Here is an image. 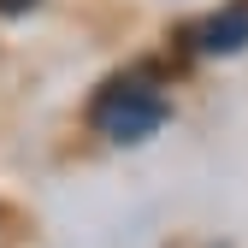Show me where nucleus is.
<instances>
[{
    "label": "nucleus",
    "mask_w": 248,
    "mask_h": 248,
    "mask_svg": "<svg viewBox=\"0 0 248 248\" xmlns=\"http://www.w3.org/2000/svg\"><path fill=\"white\" fill-rule=\"evenodd\" d=\"M89 124H95L107 142H148L166 124V95L148 89L142 77H118V83H107L101 95H95Z\"/></svg>",
    "instance_id": "obj_1"
},
{
    "label": "nucleus",
    "mask_w": 248,
    "mask_h": 248,
    "mask_svg": "<svg viewBox=\"0 0 248 248\" xmlns=\"http://www.w3.org/2000/svg\"><path fill=\"white\" fill-rule=\"evenodd\" d=\"M195 47L201 53H242L248 47V0H236V6L201 18L195 24Z\"/></svg>",
    "instance_id": "obj_2"
}]
</instances>
